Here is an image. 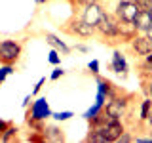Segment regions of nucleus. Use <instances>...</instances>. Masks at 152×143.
<instances>
[{
	"instance_id": "1",
	"label": "nucleus",
	"mask_w": 152,
	"mask_h": 143,
	"mask_svg": "<svg viewBox=\"0 0 152 143\" xmlns=\"http://www.w3.org/2000/svg\"><path fill=\"white\" fill-rule=\"evenodd\" d=\"M95 31L104 38V42H120V38H118V17L112 13L104 12L99 23L95 25Z\"/></svg>"
},
{
	"instance_id": "2",
	"label": "nucleus",
	"mask_w": 152,
	"mask_h": 143,
	"mask_svg": "<svg viewBox=\"0 0 152 143\" xmlns=\"http://www.w3.org/2000/svg\"><path fill=\"white\" fill-rule=\"evenodd\" d=\"M63 29L70 36H78V38H91L95 32H97L93 25H89L88 21H84L80 15H74L72 19H69Z\"/></svg>"
},
{
	"instance_id": "3",
	"label": "nucleus",
	"mask_w": 152,
	"mask_h": 143,
	"mask_svg": "<svg viewBox=\"0 0 152 143\" xmlns=\"http://www.w3.org/2000/svg\"><path fill=\"white\" fill-rule=\"evenodd\" d=\"M51 109H50V103H48L46 97H38L32 101L31 109L27 111V116H25V122H46L48 118H51Z\"/></svg>"
},
{
	"instance_id": "4",
	"label": "nucleus",
	"mask_w": 152,
	"mask_h": 143,
	"mask_svg": "<svg viewBox=\"0 0 152 143\" xmlns=\"http://www.w3.org/2000/svg\"><path fill=\"white\" fill-rule=\"evenodd\" d=\"M23 52L21 42L17 40H2L0 42V65L2 63H10V65H15L19 55Z\"/></svg>"
},
{
	"instance_id": "5",
	"label": "nucleus",
	"mask_w": 152,
	"mask_h": 143,
	"mask_svg": "<svg viewBox=\"0 0 152 143\" xmlns=\"http://www.w3.org/2000/svg\"><path fill=\"white\" fill-rule=\"evenodd\" d=\"M127 103H129V101H127L126 97H122V95L118 94L116 97L108 99V101L104 103L103 111L107 113V114H110L112 118H118V120H122V118L127 114Z\"/></svg>"
},
{
	"instance_id": "6",
	"label": "nucleus",
	"mask_w": 152,
	"mask_h": 143,
	"mask_svg": "<svg viewBox=\"0 0 152 143\" xmlns=\"http://www.w3.org/2000/svg\"><path fill=\"white\" fill-rule=\"evenodd\" d=\"M139 12H141V10L135 4V0H120V2H118V6H116L114 15L120 19V21L133 23V19L137 17V13H139Z\"/></svg>"
},
{
	"instance_id": "7",
	"label": "nucleus",
	"mask_w": 152,
	"mask_h": 143,
	"mask_svg": "<svg viewBox=\"0 0 152 143\" xmlns=\"http://www.w3.org/2000/svg\"><path fill=\"white\" fill-rule=\"evenodd\" d=\"M103 13H104V10H103V6L99 4V0L97 2H91V4H88V6H84L82 8V17L84 21H88L89 25H97L99 23V19L103 17Z\"/></svg>"
},
{
	"instance_id": "8",
	"label": "nucleus",
	"mask_w": 152,
	"mask_h": 143,
	"mask_svg": "<svg viewBox=\"0 0 152 143\" xmlns=\"http://www.w3.org/2000/svg\"><path fill=\"white\" fill-rule=\"evenodd\" d=\"M131 50L135 52L137 55H142V57H145V55H148L150 52H152V40H150V38H146L145 35H142V36L137 35L131 40Z\"/></svg>"
},
{
	"instance_id": "9",
	"label": "nucleus",
	"mask_w": 152,
	"mask_h": 143,
	"mask_svg": "<svg viewBox=\"0 0 152 143\" xmlns=\"http://www.w3.org/2000/svg\"><path fill=\"white\" fill-rule=\"evenodd\" d=\"M127 61H126V55L122 54L120 50H114L112 54V61H110V71L116 74H126L127 73Z\"/></svg>"
},
{
	"instance_id": "10",
	"label": "nucleus",
	"mask_w": 152,
	"mask_h": 143,
	"mask_svg": "<svg viewBox=\"0 0 152 143\" xmlns=\"http://www.w3.org/2000/svg\"><path fill=\"white\" fill-rule=\"evenodd\" d=\"M95 82H97V92H103L104 95H107V101L108 99H112V97H116L118 94V90L114 88V84L110 82V80H107V78H103V76H95Z\"/></svg>"
},
{
	"instance_id": "11",
	"label": "nucleus",
	"mask_w": 152,
	"mask_h": 143,
	"mask_svg": "<svg viewBox=\"0 0 152 143\" xmlns=\"http://www.w3.org/2000/svg\"><path fill=\"white\" fill-rule=\"evenodd\" d=\"M133 25H135L137 32H145L146 29L152 25V12H146V10H141L137 13V17L133 19Z\"/></svg>"
},
{
	"instance_id": "12",
	"label": "nucleus",
	"mask_w": 152,
	"mask_h": 143,
	"mask_svg": "<svg viewBox=\"0 0 152 143\" xmlns=\"http://www.w3.org/2000/svg\"><path fill=\"white\" fill-rule=\"evenodd\" d=\"M46 42L50 44L51 48H55V50H59L61 54H70V46H66L63 40H61L59 36H55L53 32H46Z\"/></svg>"
},
{
	"instance_id": "13",
	"label": "nucleus",
	"mask_w": 152,
	"mask_h": 143,
	"mask_svg": "<svg viewBox=\"0 0 152 143\" xmlns=\"http://www.w3.org/2000/svg\"><path fill=\"white\" fill-rule=\"evenodd\" d=\"M17 139H19V128L13 122H10L8 128L2 132V136H0V141H4V143H15Z\"/></svg>"
},
{
	"instance_id": "14",
	"label": "nucleus",
	"mask_w": 152,
	"mask_h": 143,
	"mask_svg": "<svg viewBox=\"0 0 152 143\" xmlns=\"http://www.w3.org/2000/svg\"><path fill=\"white\" fill-rule=\"evenodd\" d=\"M44 136H46V141H65V133L59 126H46L44 128Z\"/></svg>"
},
{
	"instance_id": "15",
	"label": "nucleus",
	"mask_w": 152,
	"mask_h": 143,
	"mask_svg": "<svg viewBox=\"0 0 152 143\" xmlns=\"http://www.w3.org/2000/svg\"><path fill=\"white\" fill-rule=\"evenodd\" d=\"M152 111V99H145V101L141 103V113H139V120L145 122L146 118H148V114Z\"/></svg>"
},
{
	"instance_id": "16",
	"label": "nucleus",
	"mask_w": 152,
	"mask_h": 143,
	"mask_svg": "<svg viewBox=\"0 0 152 143\" xmlns=\"http://www.w3.org/2000/svg\"><path fill=\"white\" fill-rule=\"evenodd\" d=\"M13 73H15V65L2 63V65H0V84H2V82L8 78L10 74H13Z\"/></svg>"
},
{
	"instance_id": "17",
	"label": "nucleus",
	"mask_w": 152,
	"mask_h": 143,
	"mask_svg": "<svg viewBox=\"0 0 152 143\" xmlns=\"http://www.w3.org/2000/svg\"><path fill=\"white\" fill-rule=\"evenodd\" d=\"M101 111H103V107H99V105H97V103H95V105H93V107H89V109H88V111H86V113L82 114V116H84V118H86V120H88V122H89V120H93V118H95V116H97V114H99V113H101Z\"/></svg>"
},
{
	"instance_id": "18",
	"label": "nucleus",
	"mask_w": 152,
	"mask_h": 143,
	"mask_svg": "<svg viewBox=\"0 0 152 143\" xmlns=\"http://www.w3.org/2000/svg\"><path fill=\"white\" fill-rule=\"evenodd\" d=\"M74 116V113L72 111H61V113H51V118L57 122H65V120H69V118H72Z\"/></svg>"
},
{
	"instance_id": "19",
	"label": "nucleus",
	"mask_w": 152,
	"mask_h": 143,
	"mask_svg": "<svg viewBox=\"0 0 152 143\" xmlns=\"http://www.w3.org/2000/svg\"><path fill=\"white\" fill-rule=\"evenodd\" d=\"M141 69L145 71V73H148V74H152V52L148 55H145V61L141 63Z\"/></svg>"
},
{
	"instance_id": "20",
	"label": "nucleus",
	"mask_w": 152,
	"mask_h": 143,
	"mask_svg": "<svg viewBox=\"0 0 152 143\" xmlns=\"http://www.w3.org/2000/svg\"><path fill=\"white\" fill-rule=\"evenodd\" d=\"M48 61H50L51 65H59V63H61V55H59V50H55V48H53V50H51L50 54H48Z\"/></svg>"
},
{
	"instance_id": "21",
	"label": "nucleus",
	"mask_w": 152,
	"mask_h": 143,
	"mask_svg": "<svg viewBox=\"0 0 152 143\" xmlns=\"http://www.w3.org/2000/svg\"><path fill=\"white\" fill-rule=\"evenodd\" d=\"M135 4L139 6V10H146V12H152V0H135Z\"/></svg>"
},
{
	"instance_id": "22",
	"label": "nucleus",
	"mask_w": 152,
	"mask_h": 143,
	"mask_svg": "<svg viewBox=\"0 0 152 143\" xmlns=\"http://www.w3.org/2000/svg\"><path fill=\"white\" fill-rule=\"evenodd\" d=\"M88 69H89V73H91V74L97 76V74H99V61H97V59H91V61L88 63Z\"/></svg>"
},
{
	"instance_id": "23",
	"label": "nucleus",
	"mask_w": 152,
	"mask_h": 143,
	"mask_svg": "<svg viewBox=\"0 0 152 143\" xmlns=\"http://www.w3.org/2000/svg\"><path fill=\"white\" fill-rule=\"evenodd\" d=\"M72 6H78V8H84V6H88V4H91V2H97V0H69Z\"/></svg>"
},
{
	"instance_id": "24",
	"label": "nucleus",
	"mask_w": 152,
	"mask_h": 143,
	"mask_svg": "<svg viewBox=\"0 0 152 143\" xmlns=\"http://www.w3.org/2000/svg\"><path fill=\"white\" fill-rule=\"evenodd\" d=\"M95 103L99 105V107H104V103H107V95L103 92H97V97H95Z\"/></svg>"
},
{
	"instance_id": "25",
	"label": "nucleus",
	"mask_w": 152,
	"mask_h": 143,
	"mask_svg": "<svg viewBox=\"0 0 152 143\" xmlns=\"http://www.w3.org/2000/svg\"><path fill=\"white\" fill-rule=\"evenodd\" d=\"M118 141H120V143H129V141H133V137H131V133H129V132L124 130V132H122V136L118 137Z\"/></svg>"
},
{
	"instance_id": "26",
	"label": "nucleus",
	"mask_w": 152,
	"mask_h": 143,
	"mask_svg": "<svg viewBox=\"0 0 152 143\" xmlns=\"http://www.w3.org/2000/svg\"><path fill=\"white\" fill-rule=\"evenodd\" d=\"M44 82H46V78L42 76V78H40V80H38V82L34 84V88H32V95H36L38 92H40V90H42V86H44Z\"/></svg>"
},
{
	"instance_id": "27",
	"label": "nucleus",
	"mask_w": 152,
	"mask_h": 143,
	"mask_svg": "<svg viewBox=\"0 0 152 143\" xmlns=\"http://www.w3.org/2000/svg\"><path fill=\"white\" fill-rule=\"evenodd\" d=\"M63 74H65V71H63V69H59V67H57V69L53 71V73L50 74V78H51V80H59V78H61V76H63Z\"/></svg>"
},
{
	"instance_id": "28",
	"label": "nucleus",
	"mask_w": 152,
	"mask_h": 143,
	"mask_svg": "<svg viewBox=\"0 0 152 143\" xmlns=\"http://www.w3.org/2000/svg\"><path fill=\"white\" fill-rule=\"evenodd\" d=\"M76 50L82 52V54H88V52H89V46H86V44H76Z\"/></svg>"
},
{
	"instance_id": "29",
	"label": "nucleus",
	"mask_w": 152,
	"mask_h": 143,
	"mask_svg": "<svg viewBox=\"0 0 152 143\" xmlns=\"http://www.w3.org/2000/svg\"><path fill=\"white\" fill-rule=\"evenodd\" d=\"M8 124H10V120H2V118H0V136H2V132L8 128Z\"/></svg>"
},
{
	"instance_id": "30",
	"label": "nucleus",
	"mask_w": 152,
	"mask_h": 143,
	"mask_svg": "<svg viewBox=\"0 0 152 143\" xmlns=\"http://www.w3.org/2000/svg\"><path fill=\"white\" fill-rule=\"evenodd\" d=\"M142 35H145L146 38H150V40H152V25H150L148 29H146V31H145V32H142Z\"/></svg>"
},
{
	"instance_id": "31",
	"label": "nucleus",
	"mask_w": 152,
	"mask_h": 143,
	"mask_svg": "<svg viewBox=\"0 0 152 143\" xmlns=\"http://www.w3.org/2000/svg\"><path fill=\"white\" fill-rule=\"evenodd\" d=\"M31 99H32V94H31V95H27V97L23 99V107H28V103H31Z\"/></svg>"
},
{
	"instance_id": "32",
	"label": "nucleus",
	"mask_w": 152,
	"mask_h": 143,
	"mask_svg": "<svg viewBox=\"0 0 152 143\" xmlns=\"http://www.w3.org/2000/svg\"><path fill=\"white\" fill-rule=\"evenodd\" d=\"M34 2L38 4V6H40V4H46V2H48V0H34Z\"/></svg>"
}]
</instances>
